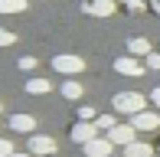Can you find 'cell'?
<instances>
[{
    "label": "cell",
    "mask_w": 160,
    "mask_h": 157,
    "mask_svg": "<svg viewBox=\"0 0 160 157\" xmlns=\"http://www.w3.org/2000/svg\"><path fill=\"white\" fill-rule=\"evenodd\" d=\"M111 108H114V115H128V118H134L137 111L147 108V98H144L141 92H118V95L111 98Z\"/></svg>",
    "instance_id": "obj_1"
},
{
    "label": "cell",
    "mask_w": 160,
    "mask_h": 157,
    "mask_svg": "<svg viewBox=\"0 0 160 157\" xmlns=\"http://www.w3.org/2000/svg\"><path fill=\"white\" fill-rule=\"evenodd\" d=\"M52 69H56V72H59V75H78V72H82V69H85V59H82V56H75V53H59V56H52Z\"/></svg>",
    "instance_id": "obj_2"
},
{
    "label": "cell",
    "mask_w": 160,
    "mask_h": 157,
    "mask_svg": "<svg viewBox=\"0 0 160 157\" xmlns=\"http://www.w3.org/2000/svg\"><path fill=\"white\" fill-rule=\"evenodd\" d=\"M144 69H147V66H144V62L141 59H137V56H118V59H114V72H118V75H128V78H141L144 75Z\"/></svg>",
    "instance_id": "obj_3"
},
{
    "label": "cell",
    "mask_w": 160,
    "mask_h": 157,
    "mask_svg": "<svg viewBox=\"0 0 160 157\" xmlns=\"http://www.w3.org/2000/svg\"><path fill=\"white\" fill-rule=\"evenodd\" d=\"M108 141H111L114 147H128V144L137 141V128L134 124H121V121H118V124L108 131Z\"/></svg>",
    "instance_id": "obj_4"
},
{
    "label": "cell",
    "mask_w": 160,
    "mask_h": 157,
    "mask_svg": "<svg viewBox=\"0 0 160 157\" xmlns=\"http://www.w3.org/2000/svg\"><path fill=\"white\" fill-rule=\"evenodd\" d=\"M33 157H52L56 154V141L49 134H30V147H26Z\"/></svg>",
    "instance_id": "obj_5"
},
{
    "label": "cell",
    "mask_w": 160,
    "mask_h": 157,
    "mask_svg": "<svg viewBox=\"0 0 160 157\" xmlns=\"http://www.w3.org/2000/svg\"><path fill=\"white\" fill-rule=\"evenodd\" d=\"M69 138H72V144H88L92 138H98L95 121H75V124H72V131H69Z\"/></svg>",
    "instance_id": "obj_6"
},
{
    "label": "cell",
    "mask_w": 160,
    "mask_h": 157,
    "mask_svg": "<svg viewBox=\"0 0 160 157\" xmlns=\"http://www.w3.org/2000/svg\"><path fill=\"white\" fill-rule=\"evenodd\" d=\"M82 154L85 157H111L114 154V144L108 138H92L88 144H82Z\"/></svg>",
    "instance_id": "obj_7"
},
{
    "label": "cell",
    "mask_w": 160,
    "mask_h": 157,
    "mask_svg": "<svg viewBox=\"0 0 160 157\" xmlns=\"http://www.w3.org/2000/svg\"><path fill=\"white\" fill-rule=\"evenodd\" d=\"M131 124H134L137 131H157L160 128V115L150 111V108H144V111H137V115L131 118Z\"/></svg>",
    "instance_id": "obj_8"
},
{
    "label": "cell",
    "mask_w": 160,
    "mask_h": 157,
    "mask_svg": "<svg viewBox=\"0 0 160 157\" xmlns=\"http://www.w3.org/2000/svg\"><path fill=\"white\" fill-rule=\"evenodd\" d=\"M85 13H92V17H114L118 13V0H88Z\"/></svg>",
    "instance_id": "obj_9"
},
{
    "label": "cell",
    "mask_w": 160,
    "mask_h": 157,
    "mask_svg": "<svg viewBox=\"0 0 160 157\" xmlns=\"http://www.w3.org/2000/svg\"><path fill=\"white\" fill-rule=\"evenodd\" d=\"M10 131L33 134V131H36V118H33V115H23V111H17V115H10Z\"/></svg>",
    "instance_id": "obj_10"
},
{
    "label": "cell",
    "mask_w": 160,
    "mask_h": 157,
    "mask_svg": "<svg viewBox=\"0 0 160 157\" xmlns=\"http://www.w3.org/2000/svg\"><path fill=\"white\" fill-rule=\"evenodd\" d=\"M124 49H128L131 56H137V59H144L147 53H154V46H150V39H147V36H131Z\"/></svg>",
    "instance_id": "obj_11"
},
{
    "label": "cell",
    "mask_w": 160,
    "mask_h": 157,
    "mask_svg": "<svg viewBox=\"0 0 160 157\" xmlns=\"http://www.w3.org/2000/svg\"><path fill=\"white\" fill-rule=\"evenodd\" d=\"M62 98L65 102H78L82 98V82L78 78H65L62 82Z\"/></svg>",
    "instance_id": "obj_12"
},
{
    "label": "cell",
    "mask_w": 160,
    "mask_h": 157,
    "mask_svg": "<svg viewBox=\"0 0 160 157\" xmlns=\"http://www.w3.org/2000/svg\"><path fill=\"white\" fill-rule=\"evenodd\" d=\"M26 92H30V95H49V92H52V82H49V78H26Z\"/></svg>",
    "instance_id": "obj_13"
},
{
    "label": "cell",
    "mask_w": 160,
    "mask_h": 157,
    "mask_svg": "<svg viewBox=\"0 0 160 157\" xmlns=\"http://www.w3.org/2000/svg\"><path fill=\"white\" fill-rule=\"evenodd\" d=\"M124 157H154V147L144 144V141H134V144L124 147Z\"/></svg>",
    "instance_id": "obj_14"
},
{
    "label": "cell",
    "mask_w": 160,
    "mask_h": 157,
    "mask_svg": "<svg viewBox=\"0 0 160 157\" xmlns=\"http://www.w3.org/2000/svg\"><path fill=\"white\" fill-rule=\"evenodd\" d=\"M26 0H0V13H23Z\"/></svg>",
    "instance_id": "obj_15"
},
{
    "label": "cell",
    "mask_w": 160,
    "mask_h": 157,
    "mask_svg": "<svg viewBox=\"0 0 160 157\" xmlns=\"http://www.w3.org/2000/svg\"><path fill=\"white\" fill-rule=\"evenodd\" d=\"M114 124H118V118H114V115H98V118H95V128H98V131H111Z\"/></svg>",
    "instance_id": "obj_16"
},
{
    "label": "cell",
    "mask_w": 160,
    "mask_h": 157,
    "mask_svg": "<svg viewBox=\"0 0 160 157\" xmlns=\"http://www.w3.org/2000/svg\"><path fill=\"white\" fill-rule=\"evenodd\" d=\"M17 69H20V72H33V69H36V56H20Z\"/></svg>",
    "instance_id": "obj_17"
},
{
    "label": "cell",
    "mask_w": 160,
    "mask_h": 157,
    "mask_svg": "<svg viewBox=\"0 0 160 157\" xmlns=\"http://www.w3.org/2000/svg\"><path fill=\"white\" fill-rule=\"evenodd\" d=\"M13 43H17V33L7 30V26H0V49H3V46H13Z\"/></svg>",
    "instance_id": "obj_18"
},
{
    "label": "cell",
    "mask_w": 160,
    "mask_h": 157,
    "mask_svg": "<svg viewBox=\"0 0 160 157\" xmlns=\"http://www.w3.org/2000/svg\"><path fill=\"white\" fill-rule=\"evenodd\" d=\"M98 111L92 108V105H78V121H95Z\"/></svg>",
    "instance_id": "obj_19"
},
{
    "label": "cell",
    "mask_w": 160,
    "mask_h": 157,
    "mask_svg": "<svg viewBox=\"0 0 160 157\" xmlns=\"http://www.w3.org/2000/svg\"><path fill=\"white\" fill-rule=\"evenodd\" d=\"M144 66L154 69V72H160V53H147V56H144Z\"/></svg>",
    "instance_id": "obj_20"
},
{
    "label": "cell",
    "mask_w": 160,
    "mask_h": 157,
    "mask_svg": "<svg viewBox=\"0 0 160 157\" xmlns=\"http://www.w3.org/2000/svg\"><path fill=\"white\" fill-rule=\"evenodd\" d=\"M13 154V141L10 138H0V157H10Z\"/></svg>",
    "instance_id": "obj_21"
},
{
    "label": "cell",
    "mask_w": 160,
    "mask_h": 157,
    "mask_svg": "<svg viewBox=\"0 0 160 157\" xmlns=\"http://www.w3.org/2000/svg\"><path fill=\"white\" fill-rule=\"evenodd\" d=\"M124 7L131 13H144V0H124Z\"/></svg>",
    "instance_id": "obj_22"
},
{
    "label": "cell",
    "mask_w": 160,
    "mask_h": 157,
    "mask_svg": "<svg viewBox=\"0 0 160 157\" xmlns=\"http://www.w3.org/2000/svg\"><path fill=\"white\" fill-rule=\"evenodd\" d=\"M150 105H157V108H160V89L150 92Z\"/></svg>",
    "instance_id": "obj_23"
},
{
    "label": "cell",
    "mask_w": 160,
    "mask_h": 157,
    "mask_svg": "<svg viewBox=\"0 0 160 157\" xmlns=\"http://www.w3.org/2000/svg\"><path fill=\"white\" fill-rule=\"evenodd\" d=\"M150 7H154V13H160V0H150Z\"/></svg>",
    "instance_id": "obj_24"
},
{
    "label": "cell",
    "mask_w": 160,
    "mask_h": 157,
    "mask_svg": "<svg viewBox=\"0 0 160 157\" xmlns=\"http://www.w3.org/2000/svg\"><path fill=\"white\" fill-rule=\"evenodd\" d=\"M10 157H33V154H30V151H23V154H17V151H13Z\"/></svg>",
    "instance_id": "obj_25"
},
{
    "label": "cell",
    "mask_w": 160,
    "mask_h": 157,
    "mask_svg": "<svg viewBox=\"0 0 160 157\" xmlns=\"http://www.w3.org/2000/svg\"><path fill=\"white\" fill-rule=\"evenodd\" d=\"M111 157H114V154H111ZM121 157H124V154H121Z\"/></svg>",
    "instance_id": "obj_26"
},
{
    "label": "cell",
    "mask_w": 160,
    "mask_h": 157,
    "mask_svg": "<svg viewBox=\"0 0 160 157\" xmlns=\"http://www.w3.org/2000/svg\"><path fill=\"white\" fill-rule=\"evenodd\" d=\"M0 108H3V105H0Z\"/></svg>",
    "instance_id": "obj_27"
}]
</instances>
